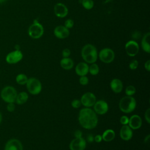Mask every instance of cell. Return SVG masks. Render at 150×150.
<instances>
[{
    "mask_svg": "<svg viewBox=\"0 0 150 150\" xmlns=\"http://www.w3.org/2000/svg\"><path fill=\"white\" fill-rule=\"evenodd\" d=\"M87 141H88V142H92L94 141V137H93L92 135L90 134V135H87Z\"/></svg>",
    "mask_w": 150,
    "mask_h": 150,
    "instance_id": "f35d334b",
    "label": "cell"
},
{
    "mask_svg": "<svg viewBox=\"0 0 150 150\" xmlns=\"http://www.w3.org/2000/svg\"><path fill=\"white\" fill-rule=\"evenodd\" d=\"M28 80V78L26 76V75L23 73L19 74L16 77V81L18 84L20 85L26 84Z\"/></svg>",
    "mask_w": 150,
    "mask_h": 150,
    "instance_id": "cb8c5ba5",
    "label": "cell"
},
{
    "mask_svg": "<svg viewBox=\"0 0 150 150\" xmlns=\"http://www.w3.org/2000/svg\"><path fill=\"white\" fill-rule=\"evenodd\" d=\"M71 106L74 108H78L80 107L81 105V102H80V100H78V99H74L72 101H71Z\"/></svg>",
    "mask_w": 150,
    "mask_h": 150,
    "instance_id": "4dcf8cb0",
    "label": "cell"
},
{
    "mask_svg": "<svg viewBox=\"0 0 150 150\" xmlns=\"http://www.w3.org/2000/svg\"><path fill=\"white\" fill-rule=\"evenodd\" d=\"M110 87L115 93H120L122 90L123 84L120 79H114L110 82Z\"/></svg>",
    "mask_w": 150,
    "mask_h": 150,
    "instance_id": "d6986e66",
    "label": "cell"
},
{
    "mask_svg": "<svg viewBox=\"0 0 150 150\" xmlns=\"http://www.w3.org/2000/svg\"><path fill=\"white\" fill-rule=\"evenodd\" d=\"M61 67L64 70H70L74 66L73 61L69 57H63L60 62Z\"/></svg>",
    "mask_w": 150,
    "mask_h": 150,
    "instance_id": "44dd1931",
    "label": "cell"
},
{
    "mask_svg": "<svg viewBox=\"0 0 150 150\" xmlns=\"http://www.w3.org/2000/svg\"><path fill=\"white\" fill-rule=\"evenodd\" d=\"M2 114L0 112V124L1 123V121H2Z\"/></svg>",
    "mask_w": 150,
    "mask_h": 150,
    "instance_id": "60d3db41",
    "label": "cell"
},
{
    "mask_svg": "<svg viewBox=\"0 0 150 150\" xmlns=\"http://www.w3.org/2000/svg\"><path fill=\"white\" fill-rule=\"evenodd\" d=\"M6 109L9 112H13L15 109V105L14 104V103H8V105L6 106Z\"/></svg>",
    "mask_w": 150,
    "mask_h": 150,
    "instance_id": "d6a6232c",
    "label": "cell"
},
{
    "mask_svg": "<svg viewBox=\"0 0 150 150\" xmlns=\"http://www.w3.org/2000/svg\"><path fill=\"white\" fill-rule=\"evenodd\" d=\"M137 102L132 96H125L119 102V108L124 113H130L136 108Z\"/></svg>",
    "mask_w": 150,
    "mask_h": 150,
    "instance_id": "3957f363",
    "label": "cell"
},
{
    "mask_svg": "<svg viewBox=\"0 0 150 150\" xmlns=\"http://www.w3.org/2000/svg\"><path fill=\"white\" fill-rule=\"evenodd\" d=\"M79 83L83 85V86H86L88 83V79L87 77L86 76H80L79 79Z\"/></svg>",
    "mask_w": 150,
    "mask_h": 150,
    "instance_id": "f546056e",
    "label": "cell"
},
{
    "mask_svg": "<svg viewBox=\"0 0 150 150\" xmlns=\"http://www.w3.org/2000/svg\"><path fill=\"white\" fill-rule=\"evenodd\" d=\"M54 36L60 39H63L67 38L70 34V32L69 29L66 28L63 25H59L56 26L54 29Z\"/></svg>",
    "mask_w": 150,
    "mask_h": 150,
    "instance_id": "5bb4252c",
    "label": "cell"
},
{
    "mask_svg": "<svg viewBox=\"0 0 150 150\" xmlns=\"http://www.w3.org/2000/svg\"><path fill=\"white\" fill-rule=\"evenodd\" d=\"M138 66V62L137 60H132L129 64V67L131 70H135Z\"/></svg>",
    "mask_w": 150,
    "mask_h": 150,
    "instance_id": "f1b7e54d",
    "label": "cell"
},
{
    "mask_svg": "<svg viewBox=\"0 0 150 150\" xmlns=\"http://www.w3.org/2000/svg\"><path fill=\"white\" fill-rule=\"evenodd\" d=\"M88 67L89 66L86 63L80 62L76 65L75 71L76 74L80 76H86L88 73Z\"/></svg>",
    "mask_w": 150,
    "mask_h": 150,
    "instance_id": "ac0fdd59",
    "label": "cell"
},
{
    "mask_svg": "<svg viewBox=\"0 0 150 150\" xmlns=\"http://www.w3.org/2000/svg\"><path fill=\"white\" fill-rule=\"evenodd\" d=\"M81 57L87 63H94L97 61L98 53L96 47L91 44L84 45L81 49Z\"/></svg>",
    "mask_w": 150,
    "mask_h": 150,
    "instance_id": "7a4b0ae2",
    "label": "cell"
},
{
    "mask_svg": "<svg viewBox=\"0 0 150 150\" xmlns=\"http://www.w3.org/2000/svg\"><path fill=\"white\" fill-rule=\"evenodd\" d=\"M144 67L145 69L148 71H150V60H147L145 64H144Z\"/></svg>",
    "mask_w": 150,
    "mask_h": 150,
    "instance_id": "8d00e7d4",
    "label": "cell"
},
{
    "mask_svg": "<svg viewBox=\"0 0 150 150\" xmlns=\"http://www.w3.org/2000/svg\"><path fill=\"white\" fill-rule=\"evenodd\" d=\"M86 147V142L83 137L75 138L69 144L70 150H84Z\"/></svg>",
    "mask_w": 150,
    "mask_h": 150,
    "instance_id": "8fae6325",
    "label": "cell"
},
{
    "mask_svg": "<svg viewBox=\"0 0 150 150\" xmlns=\"http://www.w3.org/2000/svg\"><path fill=\"white\" fill-rule=\"evenodd\" d=\"M23 58V54L20 50H15L9 53L6 57L5 60L9 64H16L19 62Z\"/></svg>",
    "mask_w": 150,
    "mask_h": 150,
    "instance_id": "ba28073f",
    "label": "cell"
},
{
    "mask_svg": "<svg viewBox=\"0 0 150 150\" xmlns=\"http://www.w3.org/2000/svg\"><path fill=\"white\" fill-rule=\"evenodd\" d=\"M96 101V96L93 93L91 92H87L83 94L80 100L81 104L84 107H88V108H90L93 106Z\"/></svg>",
    "mask_w": 150,
    "mask_h": 150,
    "instance_id": "9c48e42d",
    "label": "cell"
},
{
    "mask_svg": "<svg viewBox=\"0 0 150 150\" xmlns=\"http://www.w3.org/2000/svg\"><path fill=\"white\" fill-rule=\"evenodd\" d=\"M136 92V89L134 86L129 85L127 86L125 88V94L127 96H132L134 95Z\"/></svg>",
    "mask_w": 150,
    "mask_h": 150,
    "instance_id": "4316f807",
    "label": "cell"
},
{
    "mask_svg": "<svg viewBox=\"0 0 150 150\" xmlns=\"http://www.w3.org/2000/svg\"><path fill=\"white\" fill-rule=\"evenodd\" d=\"M128 121H129V118L126 115L121 116L120 118V122L122 125H127L128 124Z\"/></svg>",
    "mask_w": 150,
    "mask_h": 150,
    "instance_id": "1f68e13d",
    "label": "cell"
},
{
    "mask_svg": "<svg viewBox=\"0 0 150 150\" xmlns=\"http://www.w3.org/2000/svg\"><path fill=\"white\" fill-rule=\"evenodd\" d=\"M81 4L87 10L92 9L94 6V2L93 0H82Z\"/></svg>",
    "mask_w": 150,
    "mask_h": 150,
    "instance_id": "484cf974",
    "label": "cell"
},
{
    "mask_svg": "<svg viewBox=\"0 0 150 150\" xmlns=\"http://www.w3.org/2000/svg\"><path fill=\"white\" fill-rule=\"evenodd\" d=\"M26 85L27 90L31 94L37 95L39 94L42 90V87L40 81L35 77L28 79Z\"/></svg>",
    "mask_w": 150,
    "mask_h": 150,
    "instance_id": "5b68a950",
    "label": "cell"
},
{
    "mask_svg": "<svg viewBox=\"0 0 150 150\" xmlns=\"http://www.w3.org/2000/svg\"><path fill=\"white\" fill-rule=\"evenodd\" d=\"M70 50L68 48H66L62 51V56L63 57H69V56L70 55Z\"/></svg>",
    "mask_w": 150,
    "mask_h": 150,
    "instance_id": "836d02e7",
    "label": "cell"
},
{
    "mask_svg": "<svg viewBox=\"0 0 150 150\" xmlns=\"http://www.w3.org/2000/svg\"><path fill=\"white\" fill-rule=\"evenodd\" d=\"M133 135L132 129L127 125H123L120 131V136L124 141L130 140Z\"/></svg>",
    "mask_w": 150,
    "mask_h": 150,
    "instance_id": "2e32d148",
    "label": "cell"
},
{
    "mask_svg": "<svg viewBox=\"0 0 150 150\" xmlns=\"http://www.w3.org/2000/svg\"><path fill=\"white\" fill-rule=\"evenodd\" d=\"M149 35H150L149 32H148L146 34H145L141 41V47L143 50L148 53H150V46L149 43Z\"/></svg>",
    "mask_w": 150,
    "mask_h": 150,
    "instance_id": "ffe728a7",
    "label": "cell"
},
{
    "mask_svg": "<svg viewBox=\"0 0 150 150\" xmlns=\"http://www.w3.org/2000/svg\"><path fill=\"white\" fill-rule=\"evenodd\" d=\"M125 49L127 54L131 57L135 56L139 52V47L137 42L135 40H129L125 45Z\"/></svg>",
    "mask_w": 150,
    "mask_h": 150,
    "instance_id": "30bf717a",
    "label": "cell"
},
{
    "mask_svg": "<svg viewBox=\"0 0 150 150\" xmlns=\"http://www.w3.org/2000/svg\"><path fill=\"white\" fill-rule=\"evenodd\" d=\"M67 6L62 3H57L54 6V12L56 16L59 18H64L68 14Z\"/></svg>",
    "mask_w": 150,
    "mask_h": 150,
    "instance_id": "9a60e30c",
    "label": "cell"
},
{
    "mask_svg": "<svg viewBox=\"0 0 150 150\" xmlns=\"http://www.w3.org/2000/svg\"><path fill=\"white\" fill-rule=\"evenodd\" d=\"M28 100V94L26 92L22 91L17 94L15 102L18 105H22L25 103Z\"/></svg>",
    "mask_w": 150,
    "mask_h": 150,
    "instance_id": "603a6c76",
    "label": "cell"
},
{
    "mask_svg": "<svg viewBox=\"0 0 150 150\" xmlns=\"http://www.w3.org/2000/svg\"><path fill=\"white\" fill-rule=\"evenodd\" d=\"M73 25H74V21L71 19H68L66 20L64 22V26L69 29L73 28Z\"/></svg>",
    "mask_w": 150,
    "mask_h": 150,
    "instance_id": "83f0119b",
    "label": "cell"
},
{
    "mask_svg": "<svg viewBox=\"0 0 150 150\" xmlns=\"http://www.w3.org/2000/svg\"><path fill=\"white\" fill-rule=\"evenodd\" d=\"M74 136L76 138L82 137V132L80 130H77L74 132Z\"/></svg>",
    "mask_w": 150,
    "mask_h": 150,
    "instance_id": "74e56055",
    "label": "cell"
},
{
    "mask_svg": "<svg viewBox=\"0 0 150 150\" xmlns=\"http://www.w3.org/2000/svg\"><path fill=\"white\" fill-rule=\"evenodd\" d=\"M78 119L81 126L87 129L94 128L98 123L96 113L94 110L88 107L82 108L80 111Z\"/></svg>",
    "mask_w": 150,
    "mask_h": 150,
    "instance_id": "6da1fadb",
    "label": "cell"
},
{
    "mask_svg": "<svg viewBox=\"0 0 150 150\" xmlns=\"http://www.w3.org/2000/svg\"><path fill=\"white\" fill-rule=\"evenodd\" d=\"M94 112L100 115H103L107 113L108 110V105L104 100H98L94 104Z\"/></svg>",
    "mask_w": 150,
    "mask_h": 150,
    "instance_id": "7c38bea8",
    "label": "cell"
},
{
    "mask_svg": "<svg viewBox=\"0 0 150 150\" xmlns=\"http://www.w3.org/2000/svg\"><path fill=\"white\" fill-rule=\"evenodd\" d=\"M149 139H150V135H148L146 137H145V139H144V142H145V144H148V143H149Z\"/></svg>",
    "mask_w": 150,
    "mask_h": 150,
    "instance_id": "ab89813d",
    "label": "cell"
},
{
    "mask_svg": "<svg viewBox=\"0 0 150 150\" xmlns=\"http://www.w3.org/2000/svg\"><path fill=\"white\" fill-rule=\"evenodd\" d=\"M94 140L95 142H96L97 143H99L100 142H101L102 139V136L100 135H96L94 137Z\"/></svg>",
    "mask_w": 150,
    "mask_h": 150,
    "instance_id": "d590c367",
    "label": "cell"
},
{
    "mask_svg": "<svg viewBox=\"0 0 150 150\" xmlns=\"http://www.w3.org/2000/svg\"><path fill=\"white\" fill-rule=\"evenodd\" d=\"M145 119L146 121V122L149 124L150 123V108H148L145 112Z\"/></svg>",
    "mask_w": 150,
    "mask_h": 150,
    "instance_id": "e575fe53",
    "label": "cell"
},
{
    "mask_svg": "<svg viewBox=\"0 0 150 150\" xmlns=\"http://www.w3.org/2000/svg\"><path fill=\"white\" fill-rule=\"evenodd\" d=\"M7 0H0V4H1V3H4V2H6Z\"/></svg>",
    "mask_w": 150,
    "mask_h": 150,
    "instance_id": "b9f144b4",
    "label": "cell"
},
{
    "mask_svg": "<svg viewBox=\"0 0 150 150\" xmlns=\"http://www.w3.org/2000/svg\"><path fill=\"white\" fill-rule=\"evenodd\" d=\"M18 93L16 89L11 86L4 87L1 91V97L6 103H15Z\"/></svg>",
    "mask_w": 150,
    "mask_h": 150,
    "instance_id": "277c9868",
    "label": "cell"
},
{
    "mask_svg": "<svg viewBox=\"0 0 150 150\" xmlns=\"http://www.w3.org/2000/svg\"><path fill=\"white\" fill-rule=\"evenodd\" d=\"M98 57L100 60L103 63H110L114 60L115 54L112 49L106 47L101 49L100 51Z\"/></svg>",
    "mask_w": 150,
    "mask_h": 150,
    "instance_id": "52a82bcc",
    "label": "cell"
},
{
    "mask_svg": "<svg viewBox=\"0 0 150 150\" xmlns=\"http://www.w3.org/2000/svg\"><path fill=\"white\" fill-rule=\"evenodd\" d=\"M88 71L91 75L95 76L99 73V67L96 63H91V64L88 67Z\"/></svg>",
    "mask_w": 150,
    "mask_h": 150,
    "instance_id": "d4e9b609",
    "label": "cell"
},
{
    "mask_svg": "<svg viewBox=\"0 0 150 150\" xmlns=\"http://www.w3.org/2000/svg\"><path fill=\"white\" fill-rule=\"evenodd\" d=\"M44 29L43 26L38 21L34 22L28 29V34L29 36L33 39H39L43 35Z\"/></svg>",
    "mask_w": 150,
    "mask_h": 150,
    "instance_id": "8992f818",
    "label": "cell"
},
{
    "mask_svg": "<svg viewBox=\"0 0 150 150\" xmlns=\"http://www.w3.org/2000/svg\"><path fill=\"white\" fill-rule=\"evenodd\" d=\"M128 124L132 129H139L142 125V119L138 115H133L129 118Z\"/></svg>",
    "mask_w": 150,
    "mask_h": 150,
    "instance_id": "e0dca14e",
    "label": "cell"
},
{
    "mask_svg": "<svg viewBox=\"0 0 150 150\" xmlns=\"http://www.w3.org/2000/svg\"><path fill=\"white\" fill-rule=\"evenodd\" d=\"M4 150H23V146L19 140L13 138L6 142Z\"/></svg>",
    "mask_w": 150,
    "mask_h": 150,
    "instance_id": "4fadbf2b",
    "label": "cell"
},
{
    "mask_svg": "<svg viewBox=\"0 0 150 150\" xmlns=\"http://www.w3.org/2000/svg\"><path fill=\"white\" fill-rule=\"evenodd\" d=\"M102 136V139H103L105 142H110L113 140L115 136V133L114 130L111 129H108L105 130Z\"/></svg>",
    "mask_w": 150,
    "mask_h": 150,
    "instance_id": "7402d4cb",
    "label": "cell"
}]
</instances>
